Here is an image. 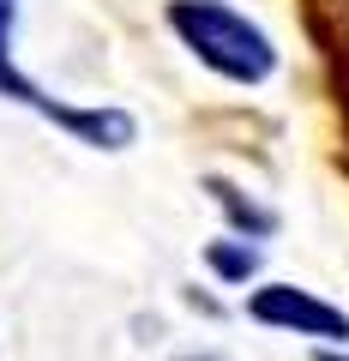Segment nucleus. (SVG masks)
<instances>
[{
  "label": "nucleus",
  "instance_id": "obj_1",
  "mask_svg": "<svg viewBox=\"0 0 349 361\" xmlns=\"http://www.w3.org/2000/svg\"><path fill=\"white\" fill-rule=\"evenodd\" d=\"M169 25L181 30V42L211 66V73L235 78V85H259V78H271V66H277L265 30L247 25L241 13H229L223 0H175V6H169Z\"/></svg>",
  "mask_w": 349,
  "mask_h": 361
},
{
  "label": "nucleus",
  "instance_id": "obj_2",
  "mask_svg": "<svg viewBox=\"0 0 349 361\" xmlns=\"http://www.w3.org/2000/svg\"><path fill=\"white\" fill-rule=\"evenodd\" d=\"M6 37H13V0H0V90H6V97H18V103L42 109L49 121H61L66 133L103 145V151L133 145V115H121V109H66V103H54V97H42L30 78H18V73H13V54H6Z\"/></svg>",
  "mask_w": 349,
  "mask_h": 361
},
{
  "label": "nucleus",
  "instance_id": "obj_3",
  "mask_svg": "<svg viewBox=\"0 0 349 361\" xmlns=\"http://www.w3.org/2000/svg\"><path fill=\"white\" fill-rule=\"evenodd\" d=\"M253 319L289 325V331H313V337H337V343L349 337V319H343V313L325 307V301H313V295H301V289H289V283L259 289V295H253Z\"/></svg>",
  "mask_w": 349,
  "mask_h": 361
},
{
  "label": "nucleus",
  "instance_id": "obj_4",
  "mask_svg": "<svg viewBox=\"0 0 349 361\" xmlns=\"http://www.w3.org/2000/svg\"><path fill=\"white\" fill-rule=\"evenodd\" d=\"M205 259H211V271H223V277H253V265H259L253 247H229V241L205 247Z\"/></svg>",
  "mask_w": 349,
  "mask_h": 361
},
{
  "label": "nucleus",
  "instance_id": "obj_5",
  "mask_svg": "<svg viewBox=\"0 0 349 361\" xmlns=\"http://www.w3.org/2000/svg\"><path fill=\"white\" fill-rule=\"evenodd\" d=\"M319 361H343V355H319Z\"/></svg>",
  "mask_w": 349,
  "mask_h": 361
},
{
  "label": "nucleus",
  "instance_id": "obj_6",
  "mask_svg": "<svg viewBox=\"0 0 349 361\" xmlns=\"http://www.w3.org/2000/svg\"><path fill=\"white\" fill-rule=\"evenodd\" d=\"M187 361H211V355H187Z\"/></svg>",
  "mask_w": 349,
  "mask_h": 361
}]
</instances>
